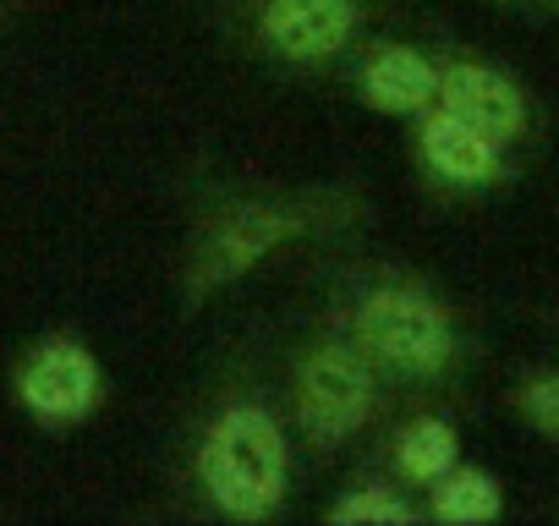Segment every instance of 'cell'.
I'll return each instance as SVG.
<instances>
[{
    "label": "cell",
    "mask_w": 559,
    "mask_h": 526,
    "mask_svg": "<svg viewBox=\"0 0 559 526\" xmlns=\"http://www.w3.org/2000/svg\"><path fill=\"white\" fill-rule=\"evenodd\" d=\"M330 521H335V526H362V521H395V526H406V521H417V510L401 504V499L384 493V488H357V493H346V499L330 510Z\"/></svg>",
    "instance_id": "cell-12"
},
{
    "label": "cell",
    "mask_w": 559,
    "mask_h": 526,
    "mask_svg": "<svg viewBox=\"0 0 559 526\" xmlns=\"http://www.w3.org/2000/svg\"><path fill=\"white\" fill-rule=\"evenodd\" d=\"M362 99L384 116H417L439 99V67L406 45H384L362 67Z\"/></svg>",
    "instance_id": "cell-9"
},
{
    "label": "cell",
    "mask_w": 559,
    "mask_h": 526,
    "mask_svg": "<svg viewBox=\"0 0 559 526\" xmlns=\"http://www.w3.org/2000/svg\"><path fill=\"white\" fill-rule=\"evenodd\" d=\"M297 230H302V214L280 208V203H236V208H225L203 230V247L192 258V291H214V286L241 280L252 263H263L280 241H292Z\"/></svg>",
    "instance_id": "cell-4"
},
{
    "label": "cell",
    "mask_w": 559,
    "mask_h": 526,
    "mask_svg": "<svg viewBox=\"0 0 559 526\" xmlns=\"http://www.w3.org/2000/svg\"><path fill=\"white\" fill-rule=\"evenodd\" d=\"M357 346L368 351V362H379L390 373L433 379L455 357V330H450V313L428 291L379 286L357 308Z\"/></svg>",
    "instance_id": "cell-2"
},
{
    "label": "cell",
    "mask_w": 559,
    "mask_h": 526,
    "mask_svg": "<svg viewBox=\"0 0 559 526\" xmlns=\"http://www.w3.org/2000/svg\"><path fill=\"white\" fill-rule=\"evenodd\" d=\"M373 417V362L357 346H319L297 368V428L330 450Z\"/></svg>",
    "instance_id": "cell-3"
},
{
    "label": "cell",
    "mask_w": 559,
    "mask_h": 526,
    "mask_svg": "<svg viewBox=\"0 0 559 526\" xmlns=\"http://www.w3.org/2000/svg\"><path fill=\"white\" fill-rule=\"evenodd\" d=\"M357 34L352 0H269L263 39L286 61H324Z\"/></svg>",
    "instance_id": "cell-6"
},
{
    "label": "cell",
    "mask_w": 559,
    "mask_h": 526,
    "mask_svg": "<svg viewBox=\"0 0 559 526\" xmlns=\"http://www.w3.org/2000/svg\"><path fill=\"white\" fill-rule=\"evenodd\" d=\"M286 471H292L286 433L263 406H230L198 450V477L230 521L274 515L286 499Z\"/></svg>",
    "instance_id": "cell-1"
},
{
    "label": "cell",
    "mask_w": 559,
    "mask_h": 526,
    "mask_svg": "<svg viewBox=\"0 0 559 526\" xmlns=\"http://www.w3.org/2000/svg\"><path fill=\"white\" fill-rule=\"evenodd\" d=\"M417 154L423 165L439 176V181H455V187H488L499 170H504V143L477 132L472 121H461L455 110H433L417 132Z\"/></svg>",
    "instance_id": "cell-8"
},
{
    "label": "cell",
    "mask_w": 559,
    "mask_h": 526,
    "mask_svg": "<svg viewBox=\"0 0 559 526\" xmlns=\"http://www.w3.org/2000/svg\"><path fill=\"white\" fill-rule=\"evenodd\" d=\"M17 395L45 422H78L99 401V362L78 340H45L17 379Z\"/></svg>",
    "instance_id": "cell-5"
},
{
    "label": "cell",
    "mask_w": 559,
    "mask_h": 526,
    "mask_svg": "<svg viewBox=\"0 0 559 526\" xmlns=\"http://www.w3.org/2000/svg\"><path fill=\"white\" fill-rule=\"evenodd\" d=\"M521 417L532 422V428H543L548 439H559V373H543V379H532L526 390H521Z\"/></svg>",
    "instance_id": "cell-13"
},
{
    "label": "cell",
    "mask_w": 559,
    "mask_h": 526,
    "mask_svg": "<svg viewBox=\"0 0 559 526\" xmlns=\"http://www.w3.org/2000/svg\"><path fill=\"white\" fill-rule=\"evenodd\" d=\"M439 105L455 110L461 121H472L477 132L499 138V143L521 138V127H526V99H521V88H515L504 72L477 67V61H455V67L439 72Z\"/></svg>",
    "instance_id": "cell-7"
},
{
    "label": "cell",
    "mask_w": 559,
    "mask_h": 526,
    "mask_svg": "<svg viewBox=\"0 0 559 526\" xmlns=\"http://www.w3.org/2000/svg\"><path fill=\"white\" fill-rule=\"evenodd\" d=\"M455 428L439 422V417H417L395 433V466L412 477V482H439L450 466H455Z\"/></svg>",
    "instance_id": "cell-10"
},
{
    "label": "cell",
    "mask_w": 559,
    "mask_h": 526,
    "mask_svg": "<svg viewBox=\"0 0 559 526\" xmlns=\"http://www.w3.org/2000/svg\"><path fill=\"white\" fill-rule=\"evenodd\" d=\"M433 515L450 526H483L499 521V482L488 471H444L433 482Z\"/></svg>",
    "instance_id": "cell-11"
}]
</instances>
